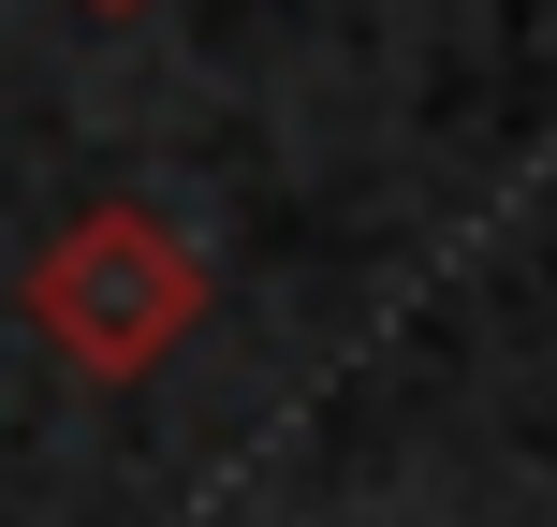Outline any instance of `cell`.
I'll list each match as a JSON object with an SVG mask.
<instances>
[{
  "label": "cell",
  "instance_id": "cell-1",
  "mask_svg": "<svg viewBox=\"0 0 557 527\" xmlns=\"http://www.w3.org/2000/svg\"><path fill=\"white\" fill-rule=\"evenodd\" d=\"M206 308H221V278H206V250L162 205H88V221H59V250L29 264V323H45V352H74L88 381H147L162 352L206 337Z\"/></svg>",
  "mask_w": 557,
  "mask_h": 527
},
{
  "label": "cell",
  "instance_id": "cell-2",
  "mask_svg": "<svg viewBox=\"0 0 557 527\" xmlns=\"http://www.w3.org/2000/svg\"><path fill=\"white\" fill-rule=\"evenodd\" d=\"M88 15H147V0H88Z\"/></svg>",
  "mask_w": 557,
  "mask_h": 527
}]
</instances>
